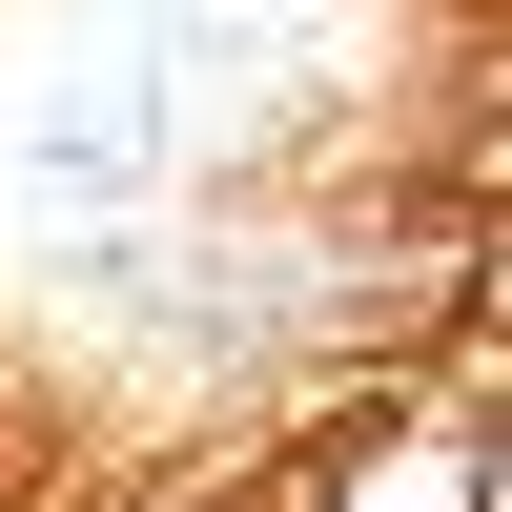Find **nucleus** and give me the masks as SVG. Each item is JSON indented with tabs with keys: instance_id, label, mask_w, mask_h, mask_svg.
Returning a JSON list of instances; mask_svg holds the SVG:
<instances>
[]
</instances>
